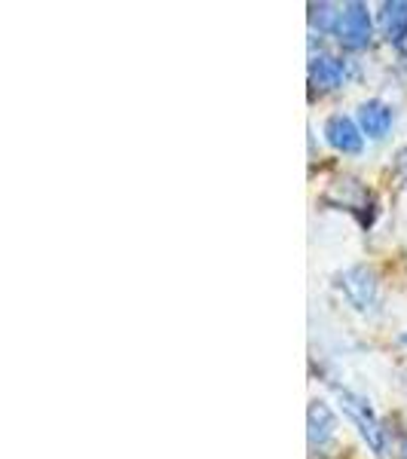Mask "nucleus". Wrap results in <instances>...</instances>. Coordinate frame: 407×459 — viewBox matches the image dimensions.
Here are the masks:
<instances>
[{"mask_svg":"<svg viewBox=\"0 0 407 459\" xmlns=\"http://www.w3.org/2000/svg\"><path fill=\"white\" fill-rule=\"evenodd\" d=\"M337 398H340V404H343L346 417L359 426V432H361V438L368 441V447H371L374 454H383V450H386V435H383L380 420L374 417L368 398L355 395V392H350V389H337Z\"/></svg>","mask_w":407,"mask_h":459,"instance_id":"1","label":"nucleus"},{"mask_svg":"<svg viewBox=\"0 0 407 459\" xmlns=\"http://www.w3.org/2000/svg\"><path fill=\"white\" fill-rule=\"evenodd\" d=\"M334 37L343 49H365L371 43V16H368V6L359 4V0L340 6Z\"/></svg>","mask_w":407,"mask_h":459,"instance_id":"2","label":"nucleus"},{"mask_svg":"<svg viewBox=\"0 0 407 459\" xmlns=\"http://www.w3.org/2000/svg\"><path fill=\"white\" fill-rule=\"evenodd\" d=\"M340 288L355 309H371L377 303V276L368 266H352V270L340 273Z\"/></svg>","mask_w":407,"mask_h":459,"instance_id":"3","label":"nucleus"},{"mask_svg":"<svg viewBox=\"0 0 407 459\" xmlns=\"http://www.w3.org/2000/svg\"><path fill=\"white\" fill-rule=\"evenodd\" d=\"M325 138H328V144L340 153H359L361 144H365V135H361V129L355 126V120L352 117H343V114H334L328 123H325Z\"/></svg>","mask_w":407,"mask_h":459,"instance_id":"4","label":"nucleus"},{"mask_svg":"<svg viewBox=\"0 0 407 459\" xmlns=\"http://www.w3.org/2000/svg\"><path fill=\"white\" fill-rule=\"evenodd\" d=\"M328 203L340 205V209H350V212H361V209H371V194L365 190V184L355 181V178H340L334 187L328 190Z\"/></svg>","mask_w":407,"mask_h":459,"instance_id":"5","label":"nucleus"},{"mask_svg":"<svg viewBox=\"0 0 407 459\" xmlns=\"http://www.w3.org/2000/svg\"><path fill=\"white\" fill-rule=\"evenodd\" d=\"M307 429H309V444L313 447H322V444H328L334 438L337 432V417L334 411H331L325 402H313L309 404V413H307Z\"/></svg>","mask_w":407,"mask_h":459,"instance_id":"6","label":"nucleus"},{"mask_svg":"<svg viewBox=\"0 0 407 459\" xmlns=\"http://www.w3.org/2000/svg\"><path fill=\"white\" fill-rule=\"evenodd\" d=\"M380 31L389 43L402 47L407 40V4L404 0H386L380 6Z\"/></svg>","mask_w":407,"mask_h":459,"instance_id":"7","label":"nucleus"},{"mask_svg":"<svg viewBox=\"0 0 407 459\" xmlns=\"http://www.w3.org/2000/svg\"><path fill=\"white\" fill-rule=\"evenodd\" d=\"M359 123H361V132H365L368 138H383L389 132L392 126V108L386 105V101L380 99H371L365 101V105L359 108Z\"/></svg>","mask_w":407,"mask_h":459,"instance_id":"8","label":"nucleus"},{"mask_svg":"<svg viewBox=\"0 0 407 459\" xmlns=\"http://www.w3.org/2000/svg\"><path fill=\"white\" fill-rule=\"evenodd\" d=\"M309 80L319 89H337L346 80V65L334 56H316L309 62Z\"/></svg>","mask_w":407,"mask_h":459,"instance_id":"9","label":"nucleus"},{"mask_svg":"<svg viewBox=\"0 0 407 459\" xmlns=\"http://www.w3.org/2000/svg\"><path fill=\"white\" fill-rule=\"evenodd\" d=\"M337 19H340V13H337L334 4H309V22H313L319 31L334 34L337 31Z\"/></svg>","mask_w":407,"mask_h":459,"instance_id":"10","label":"nucleus"},{"mask_svg":"<svg viewBox=\"0 0 407 459\" xmlns=\"http://www.w3.org/2000/svg\"><path fill=\"white\" fill-rule=\"evenodd\" d=\"M395 175L407 184V144L398 151V157H395Z\"/></svg>","mask_w":407,"mask_h":459,"instance_id":"11","label":"nucleus"},{"mask_svg":"<svg viewBox=\"0 0 407 459\" xmlns=\"http://www.w3.org/2000/svg\"><path fill=\"white\" fill-rule=\"evenodd\" d=\"M402 459H407V441L402 444Z\"/></svg>","mask_w":407,"mask_h":459,"instance_id":"12","label":"nucleus"},{"mask_svg":"<svg viewBox=\"0 0 407 459\" xmlns=\"http://www.w3.org/2000/svg\"><path fill=\"white\" fill-rule=\"evenodd\" d=\"M402 340H404V343H407V334H404V337H402Z\"/></svg>","mask_w":407,"mask_h":459,"instance_id":"13","label":"nucleus"}]
</instances>
